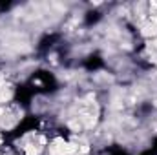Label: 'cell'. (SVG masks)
<instances>
[{
  "mask_svg": "<svg viewBox=\"0 0 157 155\" xmlns=\"http://www.w3.org/2000/svg\"><path fill=\"white\" fill-rule=\"evenodd\" d=\"M49 152H51V155H71L75 152V146L66 142L64 139H55L49 146Z\"/></svg>",
  "mask_w": 157,
  "mask_h": 155,
  "instance_id": "6da1fadb",
  "label": "cell"
},
{
  "mask_svg": "<svg viewBox=\"0 0 157 155\" xmlns=\"http://www.w3.org/2000/svg\"><path fill=\"white\" fill-rule=\"evenodd\" d=\"M39 153H40V146H37V144L26 146V155H39Z\"/></svg>",
  "mask_w": 157,
  "mask_h": 155,
  "instance_id": "7a4b0ae2",
  "label": "cell"
},
{
  "mask_svg": "<svg viewBox=\"0 0 157 155\" xmlns=\"http://www.w3.org/2000/svg\"><path fill=\"white\" fill-rule=\"evenodd\" d=\"M0 144H2V137H0Z\"/></svg>",
  "mask_w": 157,
  "mask_h": 155,
  "instance_id": "3957f363",
  "label": "cell"
}]
</instances>
